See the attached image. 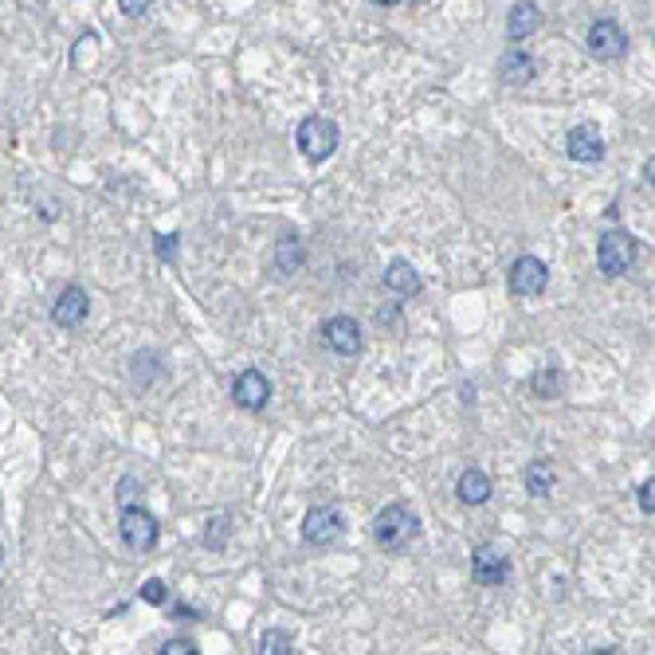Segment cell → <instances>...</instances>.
<instances>
[{"label": "cell", "mask_w": 655, "mask_h": 655, "mask_svg": "<svg viewBox=\"0 0 655 655\" xmlns=\"http://www.w3.org/2000/svg\"><path fill=\"white\" fill-rule=\"evenodd\" d=\"M416 534H421V518H416L409 506L389 503L385 510H377V518H373V538H377V546L404 549V546L416 538Z\"/></svg>", "instance_id": "cell-1"}, {"label": "cell", "mask_w": 655, "mask_h": 655, "mask_svg": "<svg viewBox=\"0 0 655 655\" xmlns=\"http://www.w3.org/2000/svg\"><path fill=\"white\" fill-rule=\"evenodd\" d=\"M636 264V240L628 232H605L597 244V267L608 275V279H620V275Z\"/></svg>", "instance_id": "cell-2"}, {"label": "cell", "mask_w": 655, "mask_h": 655, "mask_svg": "<svg viewBox=\"0 0 655 655\" xmlns=\"http://www.w3.org/2000/svg\"><path fill=\"white\" fill-rule=\"evenodd\" d=\"M298 150H303L307 161H326V157L338 150V126L322 114L307 118V122L298 126Z\"/></svg>", "instance_id": "cell-3"}, {"label": "cell", "mask_w": 655, "mask_h": 655, "mask_svg": "<svg viewBox=\"0 0 655 655\" xmlns=\"http://www.w3.org/2000/svg\"><path fill=\"white\" fill-rule=\"evenodd\" d=\"M118 530H122V542L134 549V554H146V549L157 546V518L150 515L146 506H122V522H118Z\"/></svg>", "instance_id": "cell-4"}, {"label": "cell", "mask_w": 655, "mask_h": 655, "mask_svg": "<svg viewBox=\"0 0 655 655\" xmlns=\"http://www.w3.org/2000/svg\"><path fill=\"white\" fill-rule=\"evenodd\" d=\"M342 530H346V522H342V510L338 506H310L303 518V542L318 546V549L334 546L342 538Z\"/></svg>", "instance_id": "cell-5"}, {"label": "cell", "mask_w": 655, "mask_h": 655, "mask_svg": "<svg viewBox=\"0 0 655 655\" xmlns=\"http://www.w3.org/2000/svg\"><path fill=\"white\" fill-rule=\"evenodd\" d=\"M322 346L334 353V358H358L361 353V326L346 318V314H338L322 326Z\"/></svg>", "instance_id": "cell-6"}, {"label": "cell", "mask_w": 655, "mask_h": 655, "mask_svg": "<svg viewBox=\"0 0 655 655\" xmlns=\"http://www.w3.org/2000/svg\"><path fill=\"white\" fill-rule=\"evenodd\" d=\"M506 283H510V291L522 295V298L542 295V291H546V283H549V267L542 264L538 255H522V259H515V264H510Z\"/></svg>", "instance_id": "cell-7"}, {"label": "cell", "mask_w": 655, "mask_h": 655, "mask_svg": "<svg viewBox=\"0 0 655 655\" xmlns=\"http://www.w3.org/2000/svg\"><path fill=\"white\" fill-rule=\"evenodd\" d=\"M471 573H475V581L479 585H503L510 577V557L503 554V549H494V546H479L475 554H471Z\"/></svg>", "instance_id": "cell-8"}, {"label": "cell", "mask_w": 655, "mask_h": 655, "mask_svg": "<svg viewBox=\"0 0 655 655\" xmlns=\"http://www.w3.org/2000/svg\"><path fill=\"white\" fill-rule=\"evenodd\" d=\"M566 153L573 157V161H581V165H597L600 157H605V138H600V130L597 126H573L569 134H566Z\"/></svg>", "instance_id": "cell-9"}, {"label": "cell", "mask_w": 655, "mask_h": 655, "mask_svg": "<svg viewBox=\"0 0 655 655\" xmlns=\"http://www.w3.org/2000/svg\"><path fill=\"white\" fill-rule=\"evenodd\" d=\"M232 397H235L240 409L259 412V409H267V400H271V381L259 369H244L240 377H235V385H232Z\"/></svg>", "instance_id": "cell-10"}, {"label": "cell", "mask_w": 655, "mask_h": 655, "mask_svg": "<svg viewBox=\"0 0 655 655\" xmlns=\"http://www.w3.org/2000/svg\"><path fill=\"white\" fill-rule=\"evenodd\" d=\"M588 51H593L597 59H620L628 51V36L617 20H597L593 28H588Z\"/></svg>", "instance_id": "cell-11"}, {"label": "cell", "mask_w": 655, "mask_h": 655, "mask_svg": "<svg viewBox=\"0 0 655 655\" xmlns=\"http://www.w3.org/2000/svg\"><path fill=\"white\" fill-rule=\"evenodd\" d=\"M87 314H90V298L83 286H63V295L56 298V307H51V318H56V326H63V330L83 326Z\"/></svg>", "instance_id": "cell-12"}, {"label": "cell", "mask_w": 655, "mask_h": 655, "mask_svg": "<svg viewBox=\"0 0 655 655\" xmlns=\"http://www.w3.org/2000/svg\"><path fill=\"white\" fill-rule=\"evenodd\" d=\"M491 475L487 471H479V467H467L463 475H460V483H455V494H460V503L463 506H483L491 499Z\"/></svg>", "instance_id": "cell-13"}, {"label": "cell", "mask_w": 655, "mask_h": 655, "mask_svg": "<svg viewBox=\"0 0 655 655\" xmlns=\"http://www.w3.org/2000/svg\"><path fill=\"white\" fill-rule=\"evenodd\" d=\"M542 28V8L534 5V0H518L515 8H510V20H506V36L510 39H526Z\"/></svg>", "instance_id": "cell-14"}, {"label": "cell", "mask_w": 655, "mask_h": 655, "mask_svg": "<svg viewBox=\"0 0 655 655\" xmlns=\"http://www.w3.org/2000/svg\"><path fill=\"white\" fill-rule=\"evenodd\" d=\"M424 286V279L416 275V267L409 264V259H392V264L385 267V291L392 295H416Z\"/></svg>", "instance_id": "cell-15"}, {"label": "cell", "mask_w": 655, "mask_h": 655, "mask_svg": "<svg viewBox=\"0 0 655 655\" xmlns=\"http://www.w3.org/2000/svg\"><path fill=\"white\" fill-rule=\"evenodd\" d=\"M303 264H307V247H303V240H298L295 232L279 235V244H275V267H279L283 275H295Z\"/></svg>", "instance_id": "cell-16"}, {"label": "cell", "mask_w": 655, "mask_h": 655, "mask_svg": "<svg viewBox=\"0 0 655 655\" xmlns=\"http://www.w3.org/2000/svg\"><path fill=\"white\" fill-rule=\"evenodd\" d=\"M499 71H503L506 83L522 87V83H534V75H538V63H534V56H526V51H506L503 63H499Z\"/></svg>", "instance_id": "cell-17"}, {"label": "cell", "mask_w": 655, "mask_h": 655, "mask_svg": "<svg viewBox=\"0 0 655 655\" xmlns=\"http://www.w3.org/2000/svg\"><path fill=\"white\" fill-rule=\"evenodd\" d=\"M554 483H557V479H554V467H549L546 460L530 463V471H526V491H530V494H538V499H542V494L554 491Z\"/></svg>", "instance_id": "cell-18"}, {"label": "cell", "mask_w": 655, "mask_h": 655, "mask_svg": "<svg viewBox=\"0 0 655 655\" xmlns=\"http://www.w3.org/2000/svg\"><path fill=\"white\" fill-rule=\"evenodd\" d=\"M291 648H295L291 632H279V628H271V632L259 636V651H264V655H286Z\"/></svg>", "instance_id": "cell-19"}, {"label": "cell", "mask_w": 655, "mask_h": 655, "mask_svg": "<svg viewBox=\"0 0 655 655\" xmlns=\"http://www.w3.org/2000/svg\"><path fill=\"white\" fill-rule=\"evenodd\" d=\"M530 385H534V392H538V397L549 400V397H557V392H561V373H557V369L534 373V381H530Z\"/></svg>", "instance_id": "cell-20"}, {"label": "cell", "mask_w": 655, "mask_h": 655, "mask_svg": "<svg viewBox=\"0 0 655 655\" xmlns=\"http://www.w3.org/2000/svg\"><path fill=\"white\" fill-rule=\"evenodd\" d=\"M141 600H146V605H165V600H169V585L150 577L146 585H141Z\"/></svg>", "instance_id": "cell-21"}, {"label": "cell", "mask_w": 655, "mask_h": 655, "mask_svg": "<svg viewBox=\"0 0 655 655\" xmlns=\"http://www.w3.org/2000/svg\"><path fill=\"white\" fill-rule=\"evenodd\" d=\"M177 240H181L177 232H169V235H157V255L173 264V259H177Z\"/></svg>", "instance_id": "cell-22"}, {"label": "cell", "mask_w": 655, "mask_h": 655, "mask_svg": "<svg viewBox=\"0 0 655 655\" xmlns=\"http://www.w3.org/2000/svg\"><path fill=\"white\" fill-rule=\"evenodd\" d=\"M118 8H122V16L138 20V16H146L150 12V0H118Z\"/></svg>", "instance_id": "cell-23"}, {"label": "cell", "mask_w": 655, "mask_h": 655, "mask_svg": "<svg viewBox=\"0 0 655 655\" xmlns=\"http://www.w3.org/2000/svg\"><path fill=\"white\" fill-rule=\"evenodd\" d=\"M636 499H639V506L648 510V515H655V479H648V483H639V491H636Z\"/></svg>", "instance_id": "cell-24"}, {"label": "cell", "mask_w": 655, "mask_h": 655, "mask_svg": "<svg viewBox=\"0 0 655 655\" xmlns=\"http://www.w3.org/2000/svg\"><path fill=\"white\" fill-rule=\"evenodd\" d=\"M130 494H141V483L126 475L122 483H118V506H130Z\"/></svg>", "instance_id": "cell-25"}, {"label": "cell", "mask_w": 655, "mask_h": 655, "mask_svg": "<svg viewBox=\"0 0 655 655\" xmlns=\"http://www.w3.org/2000/svg\"><path fill=\"white\" fill-rule=\"evenodd\" d=\"M196 648L189 644V639H169V644L161 648V655H192Z\"/></svg>", "instance_id": "cell-26"}, {"label": "cell", "mask_w": 655, "mask_h": 655, "mask_svg": "<svg viewBox=\"0 0 655 655\" xmlns=\"http://www.w3.org/2000/svg\"><path fill=\"white\" fill-rule=\"evenodd\" d=\"M173 617H177V620H196V617H201V612H196V608H189V605H173Z\"/></svg>", "instance_id": "cell-27"}, {"label": "cell", "mask_w": 655, "mask_h": 655, "mask_svg": "<svg viewBox=\"0 0 655 655\" xmlns=\"http://www.w3.org/2000/svg\"><path fill=\"white\" fill-rule=\"evenodd\" d=\"M644 177H648V185H651V189H655V157H651V161H648V165H644Z\"/></svg>", "instance_id": "cell-28"}, {"label": "cell", "mask_w": 655, "mask_h": 655, "mask_svg": "<svg viewBox=\"0 0 655 655\" xmlns=\"http://www.w3.org/2000/svg\"><path fill=\"white\" fill-rule=\"evenodd\" d=\"M373 5H385V8H392V5H400V0H373Z\"/></svg>", "instance_id": "cell-29"}]
</instances>
